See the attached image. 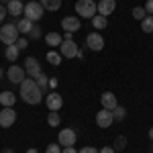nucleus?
<instances>
[{
  "label": "nucleus",
  "mask_w": 153,
  "mask_h": 153,
  "mask_svg": "<svg viewBox=\"0 0 153 153\" xmlns=\"http://www.w3.org/2000/svg\"><path fill=\"white\" fill-rule=\"evenodd\" d=\"M59 123H61L59 112H57V110H49V114H47V125H49V127H59Z\"/></svg>",
  "instance_id": "obj_22"
},
{
  "label": "nucleus",
  "mask_w": 153,
  "mask_h": 153,
  "mask_svg": "<svg viewBox=\"0 0 153 153\" xmlns=\"http://www.w3.org/2000/svg\"><path fill=\"white\" fill-rule=\"evenodd\" d=\"M125 147H127V139L125 137H117L114 139V151H123Z\"/></svg>",
  "instance_id": "obj_29"
},
{
  "label": "nucleus",
  "mask_w": 153,
  "mask_h": 153,
  "mask_svg": "<svg viewBox=\"0 0 153 153\" xmlns=\"http://www.w3.org/2000/svg\"><path fill=\"white\" fill-rule=\"evenodd\" d=\"M6 78H8L12 84H21L25 78H27V71H25V68H21V65H10L8 71H6Z\"/></svg>",
  "instance_id": "obj_10"
},
{
  "label": "nucleus",
  "mask_w": 153,
  "mask_h": 153,
  "mask_svg": "<svg viewBox=\"0 0 153 153\" xmlns=\"http://www.w3.org/2000/svg\"><path fill=\"white\" fill-rule=\"evenodd\" d=\"M76 139H78V135H76L74 129H61L59 131V137H57V143L61 147H74Z\"/></svg>",
  "instance_id": "obj_8"
},
{
  "label": "nucleus",
  "mask_w": 153,
  "mask_h": 153,
  "mask_svg": "<svg viewBox=\"0 0 153 153\" xmlns=\"http://www.w3.org/2000/svg\"><path fill=\"white\" fill-rule=\"evenodd\" d=\"M147 16V10L143 8V6H135L133 8V19H137V21H143Z\"/></svg>",
  "instance_id": "obj_26"
},
{
  "label": "nucleus",
  "mask_w": 153,
  "mask_h": 153,
  "mask_svg": "<svg viewBox=\"0 0 153 153\" xmlns=\"http://www.w3.org/2000/svg\"><path fill=\"white\" fill-rule=\"evenodd\" d=\"M100 102H102V108H106V110H114L118 106L117 96L112 94V92H104V94L100 96Z\"/></svg>",
  "instance_id": "obj_15"
},
{
  "label": "nucleus",
  "mask_w": 153,
  "mask_h": 153,
  "mask_svg": "<svg viewBox=\"0 0 153 153\" xmlns=\"http://www.w3.org/2000/svg\"><path fill=\"white\" fill-rule=\"evenodd\" d=\"M112 123H114V117H112V110H98L96 112V125L100 127V129H110L112 127Z\"/></svg>",
  "instance_id": "obj_7"
},
{
  "label": "nucleus",
  "mask_w": 153,
  "mask_h": 153,
  "mask_svg": "<svg viewBox=\"0 0 153 153\" xmlns=\"http://www.w3.org/2000/svg\"><path fill=\"white\" fill-rule=\"evenodd\" d=\"M6 8H8V14H10V16H21V14L25 12L23 0H10Z\"/></svg>",
  "instance_id": "obj_16"
},
{
  "label": "nucleus",
  "mask_w": 153,
  "mask_h": 153,
  "mask_svg": "<svg viewBox=\"0 0 153 153\" xmlns=\"http://www.w3.org/2000/svg\"><path fill=\"white\" fill-rule=\"evenodd\" d=\"M112 117H114V120H123V118L127 117V110H125L123 106H117V108L112 110Z\"/></svg>",
  "instance_id": "obj_28"
},
{
  "label": "nucleus",
  "mask_w": 153,
  "mask_h": 153,
  "mask_svg": "<svg viewBox=\"0 0 153 153\" xmlns=\"http://www.w3.org/2000/svg\"><path fill=\"white\" fill-rule=\"evenodd\" d=\"M19 29H16V23H6L4 27H0V41L8 47V45H14L16 39H19Z\"/></svg>",
  "instance_id": "obj_3"
},
{
  "label": "nucleus",
  "mask_w": 153,
  "mask_h": 153,
  "mask_svg": "<svg viewBox=\"0 0 153 153\" xmlns=\"http://www.w3.org/2000/svg\"><path fill=\"white\" fill-rule=\"evenodd\" d=\"M117 8V0H100L98 2V14H102V16H110L112 12Z\"/></svg>",
  "instance_id": "obj_14"
},
{
  "label": "nucleus",
  "mask_w": 153,
  "mask_h": 153,
  "mask_svg": "<svg viewBox=\"0 0 153 153\" xmlns=\"http://www.w3.org/2000/svg\"><path fill=\"white\" fill-rule=\"evenodd\" d=\"M86 47L90 51H102L104 49V37L100 33H90L86 37Z\"/></svg>",
  "instance_id": "obj_9"
},
{
  "label": "nucleus",
  "mask_w": 153,
  "mask_h": 153,
  "mask_svg": "<svg viewBox=\"0 0 153 153\" xmlns=\"http://www.w3.org/2000/svg\"><path fill=\"white\" fill-rule=\"evenodd\" d=\"M149 139H151V141H153V127H151V129H149Z\"/></svg>",
  "instance_id": "obj_40"
},
{
  "label": "nucleus",
  "mask_w": 153,
  "mask_h": 153,
  "mask_svg": "<svg viewBox=\"0 0 153 153\" xmlns=\"http://www.w3.org/2000/svg\"><path fill=\"white\" fill-rule=\"evenodd\" d=\"M16 123V110H12V106H4L0 110V127L2 129H8Z\"/></svg>",
  "instance_id": "obj_6"
},
{
  "label": "nucleus",
  "mask_w": 153,
  "mask_h": 153,
  "mask_svg": "<svg viewBox=\"0 0 153 153\" xmlns=\"http://www.w3.org/2000/svg\"><path fill=\"white\" fill-rule=\"evenodd\" d=\"M47 59L51 65H59L61 63V53H55V51H49L47 53Z\"/></svg>",
  "instance_id": "obj_27"
},
{
  "label": "nucleus",
  "mask_w": 153,
  "mask_h": 153,
  "mask_svg": "<svg viewBox=\"0 0 153 153\" xmlns=\"http://www.w3.org/2000/svg\"><path fill=\"white\" fill-rule=\"evenodd\" d=\"M4 153H14V151H12V149H4Z\"/></svg>",
  "instance_id": "obj_41"
},
{
  "label": "nucleus",
  "mask_w": 153,
  "mask_h": 153,
  "mask_svg": "<svg viewBox=\"0 0 153 153\" xmlns=\"http://www.w3.org/2000/svg\"><path fill=\"white\" fill-rule=\"evenodd\" d=\"M2 74H4V71H2V68H0V78H2Z\"/></svg>",
  "instance_id": "obj_43"
},
{
  "label": "nucleus",
  "mask_w": 153,
  "mask_h": 153,
  "mask_svg": "<svg viewBox=\"0 0 153 153\" xmlns=\"http://www.w3.org/2000/svg\"><path fill=\"white\" fill-rule=\"evenodd\" d=\"M19 53H21V49L16 47V45H8V47L4 49V55H6L8 61H16L19 59Z\"/></svg>",
  "instance_id": "obj_20"
},
{
  "label": "nucleus",
  "mask_w": 153,
  "mask_h": 153,
  "mask_svg": "<svg viewBox=\"0 0 153 153\" xmlns=\"http://www.w3.org/2000/svg\"><path fill=\"white\" fill-rule=\"evenodd\" d=\"M8 2H10V0H0V4H4V6H8Z\"/></svg>",
  "instance_id": "obj_39"
},
{
  "label": "nucleus",
  "mask_w": 153,
  "mask_h": 153,
  "mask_svg": "<svg viewBox=\"0 0 153 153\" xmlns=\"http://www.w3.org/2000/svg\"><path fill=\"white\" fill-rule=\"evenodd\" d=\"M41 4H43V8L45 10H51V12H55L61 6V0H39Z\"/></svg>",
  "instance_id": "obj_21"
},
{
  "label": "nucleus",
  "mask_w": 153,
  "mask_h": 153,
  "mask_svg": "<svg viewBox=\"0 0 153 153\" xmlns=\"http://www.w3.org/2000/svg\"><path fill=\"white\" fill-rule=\"evenodd\" d=\"M39 37H41V27L39 25H33V29L29 33V39H39Z\"/></svg>",
  "instance_id": "obj_31"
},
{
  "label": "nucleus",
  "mask_w": 153,
  "mask_h": 153,
  "mask_svg": "<svg viewBox=\"0 0 153 153\" xmlns=\"http://www.w3.org/2000/svg\"><path fill=\"white\" fill-rule=\"evenodd\" d=\"M45 104H47L49 110H59V108L63 106V98H61V94H57V92H49L47 98H45Z\"/></svg>",
  "instance_id": "obj_13"
},
{
  "label": "nucleus",
  "mask_w": 153,
  "mask_h": 153,
  "mask_svg": "<svg viewBox=\"0 0 153 153\" xmlns=\"http://www.w3.org/2000/svg\"><path fill=\"white\" fill-rule=\"evenodd\" d=\"M14 45H16L19 49H27V47H29V39H27V37H19Z\"/></svg>",
  "instance_id": "obj_32"
},
{
  "label": "nucleus",
  "mask_w": 153,
  "mask_h": 153,
  "mask_svg": "<svg viewBox=\"0 0 153 153\" xmlns=\"http://www.w3.org/2000/svg\"><path fill=\"white\" fill-rule=\"evenodd\" d=\"M106 25H108V21H106V16H102V14H96L94 19H92V27L94 29H106Z\"/></svg>",
  "instance_id": "obj_23"
},
{
  "label": "nucleus",
  "mask_w": 153,
  "mask_h": 153,
  "mask_svg": "<svg viewBox=\"0 0 153 153\" xmlns=\"http://www.w3.org/2000/svg\"><path fill=\"white\" fill-rule=\"evenodd\" d=\"M21 98L27 104H39L43 98V90L37 86L35 78H25L21 82Z\"/></svg>",
  "instance_id": "obj_1"
},
{
  "label": "nucleus",
  "mask_w": 153,
  "mask_h": 153,
  "mask_svg": "<svg viewBox=\"0 0 153 153\" xmlns=\"http://www.w3.org/2000/svg\"><path fill=\"white\" fill-rule=\"evenodd\" d=\"M143 8H145V10H147V14H149V16H153V0H147V2H145V6H143Z\"/></svg>",
  "instance_id": "obj_33"
},
{
  "label": "nucleus",
  "mask_w": 153,
  "mask_h": 153,
  "mask_svg": "<svg viewBox=\"0 0 153 153\" xmlns=\"http://www.w3.org/2000/svg\"><path fill=\"white\" fill-rule=\"evenodd\" d=\"M61 153H80V151H76L74 147H63V151Z\"/></svg>",
  "instance_id": "obj_37"
},
{
  "label": "nucleus",
  "mask_w": 153,
  "mask_h": 153,
  "mask_svg": "<svg viewBox=\"0 0 153 153\" xmlns=\"http://www.w3.org/2000/svg\"><path fill=\"white\" fill-rule=\"evenodd\" d=\"M27 153H37V149H29V151H27Z\"/></svg>",
  "instance_id": "obj_42"
},
{
  "label": "nucleus",
  "mask_w": 153,
  "mask_h": 153,
  "mask_svg": "<svg viewBox=\"0 0 153 153\" xmlns=\"http://www.w3.org/2000/svg\"><path fill=\"white\" fill-rule=\"evenodd\" d=\"M49 86H51V88H57V80H55V78H49Z\"/></svg>",
  "instance_id": "obj_38"
},
{
  "label": "nucleus",
  "mask_w": 153,
  "mask_h": 153,
  "mask_svg": "<svg viewBox=\"0 0 153 153\" xmlns=\"http://www.w3.org/2000/svg\"><path fill=\"white\" fill-rule=\"evenodd\" d=\"M45 43H47L49 47H59L63 43V37L59 35V33H55V31H51V33L45 35Z\"/></svg>",
  "instance_id": "obj_17"
},
{
  "label": "nucleus",
  "mask_w": 153,
  "mask_h": 153,
  "mask_svg": "<svg viewBox=\"0 0 153 153\" xmlns=\"http://www.w3.org/2000/svg\"><path fill=\"white\" fill-rule=\"evenodd\" d=\"M35 82H37V86H39V88H41L43 92H45V88L49 86V78L45 76V74H43V71H41V74H39V76L35 78Z\"/></svg>",
  "instance_id": "obj_25"
},
{
  "label": "nucleus",
  "mask_w": 153,
  "mask_h": 153,
  "mask_svg": "<svg viewBox=\"0 0 153 153\" xmlns=\"http://www.w3.org/2000/svg\"><path fill=\"white\" fill-rule=\"evenodd\" d=\"M25 71H27V76H31V78H37L39 74H41V63H39V59L37 57H27L25 59Z\"/></svg>",
  "instance_id": "obj_11"
},
{
  "label": "nucleus",
  "mask_w": 153,
  "mask_h": 153,
  "mask_svg": "<svg viewBox=\"0 0 153 153\" xmlns=\"http://www.w3.org/2000/svg\"><path fill=\"white\" fill-rule=\"evenodd\" d=\"M63 149H61V145L59 143H51V145H47V149H45V153H61Z\"/></svg>",
  "instance_id": "obj_30"
},
{
  "label": "nucleus",
  "mask_w": 153,
  "mask_h": 153,
  "mask_svg": "<svg viewBox=\"0 0 153 153\" xmlns=\"http://www.w3.org/2000/svg\"><path fill=\"white\" fill-rule=\"evenodd\" d=\"M76 12L80 19H94L98 14V4L94 0H78L76 2Z\"/></svg>",
  "instance_id": "obj_2"
},
{
  "label": "nucleus",
  "mask_w": 153,
  "mask_h": 153,
  "mask_svg": "<svg viewBox=\"0 0 153 153\" xmlns=\"http://www.w3.org/2000/svg\"><path fill=\"white\" fill-rule=\"evenodd\" d=\"M80 153H100V151L94 147H84V149H80Z\"/></svg>",
  "instance_id": "obj_35"
},
{
  "label": "nucleus",
  "mask_w": 153,
  "mask_h": 153,
  "mask_svg": "<svg viewBox=\"0 0 153 153\" xmlns=\"http://www.w3.org/2000/svg\"><path fill=\"white\" fill-rule=\"evenodd\" d=\"M16 29H19V33H23V35H29V33H31V29H33V21H29L27 16H23V19L16 23Z\"/></svg>",
  "instance_id": "obj_19"
},
{
  "label": "nucleus",
  "mask_w": 153,
  "mask_h": 153,
  "mask_svg": "<svg viewBox=\"0 0 153 153\" xmlns=\"http://www.w3.org/2000/svg\"><path fill=\"white\" fill-rule=\"evenodd\" d=\"M100 153H117V151H114V147H102Z\"/></svg>",
  "instance_id": "obj_36"
},
{
  "label": "nucleus",
  "mask_w": 153,
  "mask_h": 153,
  "mask_svg": "<svg viewBox=\"0 0 153 153\" xmlns=\"http://www.w3.org/2000/svg\"><path fill=\"white\" fill-rule=\"evenodd\" d=\"M61 29L68 31V33H76L82 29V23H80V16H65L61 19Z\"/></svg>",
  "instance_id": "obj_12"
},
{
  "label": "nucleus",
  "mask_w": 153,
  "mask_h": 153,
  "mask_svg": "<svg viewBox=\"0 0 153 153\" xmlns=\"http://www.w3.org/2000/svg\"><path fill=\"white\" fill-rule=\"evenodd\" d=\"M6 12H8V8H6L4 4H0V23H2V21L6 19Z\"/></svg>",
  "instance_id": "obj_34"
},
{
  "label": "nucleus",
  "mask_w": 153,
  "mask_h": 153,
  "mask_svg": "<svg viewBox=\"0 0 153 153\" xmlns=\"http://www.w3.org/2000/svg\"><path fill=\"white\" fill-rule=\"evenodd\" d=\"M59 53H61V57H65V59H74V57H78L80 49H78L74 39H63V43L59 45Z\"/></svg>",
  "instance_id": "obj_5"
},
{
  "label": "nucleus",
  "mask_w": 153,
  "mask_h": 153,
  "mask_svg": "<svg viewBox=\"0 0 153 153\" xmlns=\"http://www.w3.org/2000/svg\"><path fill=\"white\" fill-rule=\"evenodd\" d=\"M43 4L41 2H37V0H31V2H27L25 4V12L23 16H27L29 21H33V23H37V21H41V16H43Z\"/></svg>",
  "instance_id": "obj_4"
},
{
  "label": "nucleus",
  "mask_w": 153,
  "mask_h": 153,
  "mask_svg": "<svg viewBox=\"0 0 153 153\" xmlns=\"http://www.w3.org/2000/svg\"><path fill=\"white\" fill-rule=\"evenodd\" d=\"M141 29L145 31V33H153V16L147 14V16L143 19V21H141Z\"/></svg>",
  "instance_id": "obj_24"
},
{
  "label": "nucleus",
  "mask_w": 153,
  "mask_h": 153,
  "mask_svg": "<svg viewBox=\"0 0 153 153\" xmlns=\"http://www.w3.org/2000/svg\"><path fill=\"white\" fill-rule=\"evenodd\" d=\"M14 102H16V96L12 94L10 90L0 92V104L2 106H14Z\"/></svg>",
  "instance_id": "obj_18"
}]
</instances>
